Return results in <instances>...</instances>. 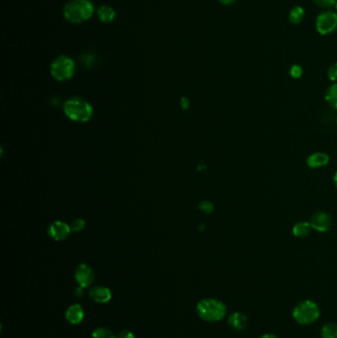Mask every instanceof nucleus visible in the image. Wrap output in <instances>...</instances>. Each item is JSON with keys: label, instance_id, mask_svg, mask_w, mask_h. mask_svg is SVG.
<instances>
[{"label": "nucleus", "instance_id": "nucleus-1", "mask_svg": "<svg viewBox=\"0 0 337 338\" xmlns=\"http://www.w3.org/2000/svg\"><path fill=\"white\" fill-rule=\"evenodd\" d=\"M93 12L94 7L89 0H71L63 8L65 19L73 24L82 23L90 19Z\"/></svg>", "mask_w": 337, "mask_h": 338}, {"label": "nucleus", "instance_id": "nucleus-2", "mask_svg": "<svg viewBox=\"0 0 337 338\" xmlns=\"http://www.w3.org/2000/svg\"><path fill=\"white\" fill-rule=\"evenodd\" d=\"M198 316L207 322H218L222 320L226 313L225 304L217 299H203L197 304Z\"/></svg>", "mask_w": 337, "mask_h": 338}, {"label": "nucleus", "instance_id": "nucleus-3", "mask_svg": "<svg viewBox=\"0 0 337 338\" xmlns=\"http://www.w3.org/2000/svg\"><path fill=\"white\" fill-rule=\"evenodd\" d=\"M63 112L68 119L74 122L85 123L92 116V106L81 98L68 99L63 105Z\"/></svg>", "mask_w": 337, "mask_h": 338}, {"label": "nucleus", "instance_id": "nucleus-4", "mask_svg": "<svg viewBox=\"0 0 337 338\" xmlns=\"http://www.w3.org/2000/svg\"><path fill=\"white\" fill-rule=\"evenodd\" d=\"M320 310L316 303L306 300L299 303L293 311L294 319L301 325H309L317 320Z\"/></svg>", "mask_w": 337, "mask_h": 338}, {"label": "nucleus", "instance_id": "nucleus-5", "mask_svg": "<svg viewBox=\"0 0 337 338\" xmlns=\"http://www.w3.org/2000/svg\"><path fill=\"white\" fill-rule=\"evenodd\" d=\"M75 71L74 61L68 56H60L51 65L52 76L57 81H65L71 78Z\"/></svg>", "mask_w": 337, "mask_h": 338}, {"label": "nucleus", "instance_id": "nucleus-6", "mask_svg": "<svg viewBox=\"0 0 337 338\" xmlns=\"http://www.w3.org/2000/svg\"><path fill=\"white\" fill-rule=\"evenodd\" d=\"M337 28V14L331 11L323 12L316 19V30L321 35L332 33Z\"/></svg>", "mask_w": 337, "mask_h": 338}, {"label": "nucleus", "instance_id": "nucleus-7", "mask_svg": "<svg viewBox=\"0 0 337 338\" xmlns=\"http://www.w3.org/2000/svg\"><path fill=\"white\" fill-rule=\"evenodd\" d=\"M309 224L315 231L325 233L330 230L332 226V220L329 214L323 211H317L310 217Z\"/></svg>", "mask_w": 337, "mask_h": 338}, {"label": "nucleus", "instance_id": "nucleus-8", "mask_svg": "<svg viewBox=\"0 0 337 338\" xmlns=\"http://www.w3.org/2000/svg\"><path fill=\"white\" fill-rule=\"evenodd\" d=\"M74 278L76 283L83 288H87L88 286H90L94 279H95V273L93 271V269L87 265V264H79L77 266V268L75 269L74 272Z\"/></svg>", "mask_w": 337, "mask_h": 338}, {"label": "nucleus", "instance_id": "nucleus-9", "mask_svg": "<svg viewBox=\"0 0 337 338\" xmlns=\"http://www.w3.org/2000/svg\"><path fill=\"white\" fill-rule=\"evenodd\" d=\"M70 231H71L70 226L60 221L54 222L48 228L49 235L56 241L64 240L69 235Z\"/></svg>", "mask_w": 337, "mask_h": 338}, {"label": "nucleus", "instance_id": "nucleus-10", "mask_svg": "<svg viewBox=\"0 0 337 338\" xmlns=\"http://www.w3.org/2000/svg\"><path fill=\"white\" fill-rule=\"evenodd\" d=\"M89 298L98 304H106L112 299L111 290L107 287H94L89 290L88 292Z\"/></svg>", "mask_w": 337, "mask_h": 338}, {"label": "nucleus", "instance_id": "nucleus-11", "mask_svg": "<svg viewBox=\"0 0 337 338\" xmlns=\"http://www.w3.org/2000/svg\"><path fill=\"white\" fill-rule=\"evenodd\" d=\"M330 161V157L326 152L316 151L309 154L306 160L307 165L310 169L320 168L326 166Z\"/></svg>", "mask_w": 337, "mask_h": 338}, {"label": "nucleus", "instance_id": "nucleus-12", "mask_svg": "<svg viewBox=\"0 0 337 338\" xmlns=\"http://www.w3.org/2000/svg\"><path fill=\"white\" fill-rule=\"evenodd\" d=\"M85 318V310L81 305L73 304L65 311V319L72 325H77L82 322Z\"/></svg>", "mask_w": 337, "mask_h": 338}, {"label": "nucleus", "instance_id": "nucleus-13", "mask_svg": "<svg viewBox=\"0 0 337 338\" xmlns=\"http://www.w3.org/2000/svg\"><path fill=\"white\" fill-rule=\"evenodd\" d=\"M228 324L235 330H243L247 325V317L242 312H232L228 316Z\"/></svg>", "mask_w": 337, "mask_h": 338}, {"label": "nucleus", "instance_id": "nucleus-14", "mask_svg": "<svg viewBox=\"0 0 337 338\" xmlns=\"http://www.w3.org/2000/svg\"><path fill=\"white\" fill-rule=\"evenodd\" d=\"M312 227L309 224V222H298L297 224H295L293 228H292V232L294 234L295 237L298 238H306L308 237L309 234L311 233Z\"/></svg>", "mask_w": 337, "mask_h": 338}, {"label": "nucleus", "instance_id": "nucleus-15", "mask_svg": "<svg viewBox=\"0 0 337 338\" xmlns=\"http://www.w3.org/2000/svg\"><path fill=\"white\" fill-rule=\"evenodd\" d=\"M97 15L102 22L110 23L114 20L116 16V12L110 6H101L97 10Z\"/></svg>", "mask_w": 337, "mask_h": 338}, {"label": "nucleus", "instance_id": "nucleus-16", "mask_svg": "<svg viewBox=\"0 0 337 338\" xmlns=\"http://www.w3.org/2000/svg\"><path fill=\"white\" fill-rule=\"evenodd\" d=\"M324 98H325L326 103L331 108H333L334 110H337V82L330 85L326 89Z\"/></svg>", "mask_w": 337, "mask_h": 338}, {"label": "nucleus", "instance_id": "nucleus-17", "mask_svg": "<svg viewBox=\"0 0 337 338\" xmlns=\"http://www.w3.org/2000/svg\"><path fill=\"white\" fill-rule=\"evenodd\" d=\"M321 337L337 338V323L327 322L321 328Z\"/></svg>", "mask_w": 337, "mask_h": 338}, {"label": "nucleus", "instance_id": "nucleus-18", "mask_svg": "<svg viewBox=\"0 0 337 338\" xmlns=\"http://www.w3.org/2000/svg\"><path fill=\"white\" fill-rule=\"evenodd\" d=\"M304 15H305V11L302 7L300 6H297L295 8H293L290 12V21L294 24H299L303 21L304 19Z\"/></svg>", "mask_w": 337, "mask_h": 338}, {"label": "nucleus", "instance_id": "nucleus-19", "mask_svg": "<svg viewBox=\"0 0 337 338\" xmlns=\"http://www.w3.org/2000/svg\"><path fill=\"white\" fill-rule=\"evenodd\" d=\"M92 338H116V335L107 327H97L92 332Z\"/></svg>", "mask_w": 337, "mask_h": 338}, {"label": "nucleus", "instance_id": "nucleus-20", "mask_svg": "<svg viewBox=\"0 0 337 338\" xmlns=\"http://www.w3.org/2000/svg\"><path fill=\"white\" fill-rule=\"evenodd\" d=\"M290 74L293 78L298 79L303 75V68L301 65L299 64H294L291 68H290Z\"/></svg>", "mask_w": 337, "mask_h": 338}, {"label": "nucleus", "instance_id": "nucleus-21", "mask_svg": "<svg viewBox=\"0 0 337 338\" xmlns=\"http://www.w3.org/2000/svg\"><path fill=\"white\" fill-rule=\"evenodd\" d=\"M199 208H200L201 211H203L206 214H211L214 211V205L209 201L201 202L200 205H199Z\"/></svg>", "mask_w": 337, "mask_h": 338}, {"label": "nucleus", "instance_id": "nucleus-22", "mask_svg": "<svg viewBox=\"0 0 337 338\" xmlns=\"http://www.w3.org/2000/svg\"><path fill=\"white\" fill-rule=\"evenodd\" d=\"M85 223L83 220L81 219H76L74 220L71 225H70V228L72 231H80L81 229H83L85 227Z\"/></svg>", "mask_w": 337, "mask_h": 338}, {"label": "nucleus", "instance_id": "nucleus-23", "mask_svg": "<svg viewBox=\"0 0 337 338\" xmlns=\"http://www.w3.org/2000/svg\"><path fill=\"white\" fill-rule=\"evenodd\" d=\"M327 74H328V77L331 81L333 82H337V62L333 63L330 65V67L328 68V71H327Z\"/></svg>", "mask_w": 337, "mask_h": 338}, {"label": "nucleus", "instance_id": "nucleus-24", "mask_svg": "<svg viewBox=\"0 0 337 338\" xmlns=\"http://www.w3.org/2000/svg\"><path fill=\"white\" fill-rule=\"evenodd\" d=\"M317 5L321 6V7H330L332 5L335 4V0H313Z\"/></svg>", "mask_w": 337, "mask_h": 338}, {"label": "nucleus", "instance_id": "nucleus-25", "mask_svg": "<svg viewBox=\"0 0 337 338\" xmlns=\"http://www.w3.org/2000/svg\"><path fill=\"white\" fill-rule=\"evenodd\" d=\"M116 338H136V336L130 330H122L116 335Z\"/></svg>", "mask_w": 337, "mask_h": 338}, {"label": "nucleus", "instance_id": "nucleus-26", "mask_svg": "<svg viewBox=\"0 0 337 338\" xmlns=\"http://www.w3.org/2000/svg\"><path fill=\"white\" fill-rule=\"evenodd\" d=\"M85 288H83V287H80V286H79V287L75 290V292H74L75 297L78 298V299L82 298V297L85 296Z\"/></svg>", "mask_w": 337, "mask_h": 338}, {"label": "nucleus", "instance_id": "nucleus-27", "mask_svg": "<svg viewBox=\"0 0 337 338\" xmlns=\"http://www.w3.org/2000/svg\"><path fill=\"white\" fill-rule=\"evenodd\" d=\"M260 338H278L276 335L272 334V333H266V334H263L262 336Z\"/></svg>", "mask_w": 337, "mask_h": 338}, {"label": "nucleus", "instance_id": "nucleus-28", "mask_svg": "<svg viewBox=\"0 0 337 338\" xmlns=\"http://www.w3.org/2000/svg\"><path fill=\"white\" fill-rule=\"evenodd\" d=\"M220 2H222L223 4H225V5H227V4H230V3H232L233 1H235V0H219Z\"/></svg>", "mask_w": 337, "mask_h": 338}, {"label": "nucleus", "instance_id": "nucleus-29", "mask_svg": "<svg viewBox=\"0 0 337 338\" xmlns=\"http://www.w3.org/2000/svg\"><path fill=\"white\" fill-rule=\"evenodd\" d=\"M333 182H334V185H335V187L337 188V171L334 173V175H333Z\"/></svg>", "mask_w": 337, "mask_h": 338}, {"label": "nucleus", "instance_id": "nucleus-30", "mask_svg": "<svg viewBox=\"0 0 337 338\" xmlns=\"http://www.w3.org/2000/svg\"><path fill=\"white\" fill-rule=\"evenodd\" d=\"M335 8H336V11H337V3H336V5H335Z\"/></svg>", "mask_w": 337, "mask_h": 338}, {"label": "nucleus", "instance_id": "nucleus-31", "mask_svg": "<svg viewBox=\"0 0 337 338\" xmlns=\"http://www.w3.org/2000/svg\"><path fill=\"white\" fill-rule=\"evenodd\" d=\"M336 126H337V117H336Z\"/></svg>", "mask_w": 337, "mask_h": 338}]
</instances>
